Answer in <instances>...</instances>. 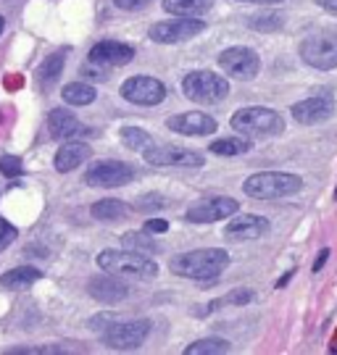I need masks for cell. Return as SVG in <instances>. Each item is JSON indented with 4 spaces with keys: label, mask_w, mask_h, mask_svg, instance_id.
<instances>
[{
    "label": "cell",
    "mask_w": 337,
    "mask_h": 355,
    "mask_svg": "<svg viewBox=\"0 0 337 355\" xmlns=\"http://www.w3.org/2000/svg\"><path fill=\"white\" fill-rule=\"evenodd\" d=\"M227 266H229V253L222 250V248L188 250V253H179L169 261V268L174 271L176 277H185V279L195 282L216 279Z\"/></svg>",
    "instance_id": "1"
},
{
    "label": "cell",
    "mask_w": 337,
    "mask_h": 355,
    "mask_svg": "<svg viewBox=\"0 0 337 355\" xmlns=\"http://www.w3.org/2000/svg\"><path fill=\"white\" fill-rule=\"evenodd\" d=\"M303 187V179L288 171H258L243 182V192L253 200H279L295 195Z\"/></svg>",
    "instance_id": "2"
},
{
    "label": "cell",
    "mask_w": 337,
    "mask_h": 355,
    "mask_svg": "<svg viewBox=\"0 0 337 355\" xmlns=\"http://www.w3.org/2000/svg\"><path fill=\"white\" fill-rule=\"evenodd\" d=\"M229 124L235 132L248 135V137H277L285 132V119L272 108H263V105L240 108L232 114Z\"/></svg>",
    "instance_id": "3"
},
{
    "label": "cell",
    "mask_w": 337,
    "mask_h": 355,
    "mask_svg": "<svg viewBox=\"0 0 337 355\" xmlns=\"http://www.w3.org/2000/svg\"><path fill=\"white\" fill-rule=\"evenodd\" d=\"M98 266L116 277H135V279H153L158 274V266L148 255L135 250H103L98 255Z\"/></svg>",
    "instance_id": "4"
},
{
    "label": "cell",
    "mask_w": 337,
    "mask_h": 355,
    "mask_svg": "<svg viewBox=\"0 0 337 355\" xmlns=\"http://www.w3.org/2000/svg\"><path fill=\"white\" fill-rule=\"evenodd\" d=\"M182 92L190 101L211 105V103H222L229 95V82L213 71H190L182 79Z\"/></svg>",
    "instance_id": "5"
},
{
    "label": "cell",
    "mask_w": 337,
    "mask_h": 355,
    "mask_svg": "<svg viewBox=\"0 0 337 355\" xmlns=\"http://www.w3.org/2000/svg\"><path fill=\"white\" fill-rule=\"evenodd\" d=\"M300 58L303 64L319 71H332L337 69V35L335 32H313L300 42Z\"/></svg>",
    "instance_id": "6"
},
{
    "label": "cell",
    "mask_w": 337,
    "mask_h": 355,
    "mask_svg": "<svg viewBox=\"0 0 337 355\" xmlns=\"http://www.w3.org/2000/svg\"><path fill=\"white\" fill-rule=\"evenodd\" d=\"M206 26L208 24L198 16H176L172 21H158L150 26L148 37L158 45H179V42H188V40L203 35Z\"/></svg>",
    "instance_id": "7"
},
{
    "label": "cell",
    "mask_w": 337,
    "mask_h": 355,
    "mask_svg": "<svg viewBox=\"0 0 337 355\" xmlns=\"http://www.w3.org/2000/svg\"><path fill=\"white\" fill-rule=\"evenodd\" d=\"M150 321L138 318V321H108L106 331L100 334L103 345H108L113 350H135L148 340Z\"/></svg>",
    "instance_id": "8"
},
{
    "label": "cell",
    "mask_w": 337,
    "mask_h": 355,
    "mask_svg": "<svg viewBox=\"0 0 337 355\" xmlns=\"http://www.w3.org/2000/svg\"><path fill=\"white\" fill-rule=\"evenodd\" d=\"M335 95L329 92V89H319L316 95L311 98H306V101L300 103H293V108H290V114L293 119L303 124V127H313V124H324L329 121L332 116H335Z\"/></svg>",
    "instance_id": "9"
},
{
    "label": "cell",
    "mask_w": 337,
    "mask_h": 355,
    "mask_svg": "<svg viewBox=\"0 0 337 355\" xmlns=\"http://www.w3.org/2000/svg\"><path fill=\"white\" fill-rule=\"evenodd\" d=\"M145 161L150 166H179V168H200L203 166V155L195 150H188V148H176V145H166V142H158L153 145L150 142L148 148L142 150Z\"/></svg>",
    "instance_id": "10"
},
{
    "label": "cell",
    "mask_w": 337,
    "mask_h": 355,
    "mask_svg": "<svg viewBox=\"0 0 337 355\" xmlns=\"http://www.w3.org/2000/svg\"><path fill=\"white\" fill-rule=\"evenodd\" d=\"M219 66L232 79L248 82V79L258 76V71H261V58H258V53L253 51V48L238 45V48H227L224 53H219Z\"/></svg>",
    "instance_id": "11"
},
{
    "label": "cell",
    "mask_w": 337,
    "mask_h": 355,
    "mask_svg": "<svg viewBox=\"0 0 337 355\" xmlns=\"http://www.w3.org/2000/svg\"><path fill=\"white\" fill-rule=\"evenodd\" d=\"M132 177H135V171L122 161H113V158L95 161L85 171V182L90 187H122V184H129Z\"/></svg>",
    "instance_id": "12"
},
{
    "label": "cell",
    "mask_w": 337,
    "mask_h": 355,
    "mask_svg": "<svg viewBox=\"0 0 337 355\" xmlns=\"http://www.w3.org/2000/svg\"><path fill=\"white\" fill-rule=\"evenodd\" d=\"M122 98L135 105H158L166 98V87L163 82H158L156 76H129L124 85H122Z\"/></svg>",
    "instance_id": "13"
},
{
    "label": "cell",
    "mask_w": 337,
    "mask_h": 355,
    "mask_svg": "<svg viewBox=\"0 0 337 355\" xmlns=\"http://www.w3.org/2000/svg\"><path fill=\"white\" fill-rule=\"evenodd\" d=\"M240 203L235 198H211V200H200L190 205L185 211V221L190 224H213V221H224L229 216L238 214Z\"/></svg>",
    "instance_id": "14"
},
{
    "label": "cell",
    "mask_w": 337,
    "mask_h": 355,
    "mask_svg": "<svg viewBox=\"0 0 337 355\" xmlns=\"http://www.w3.org/2000/svg\"><path fill=\"white\" fill-rule=\"evenodd\" d=\"M166 127L176 135H188V137H206L216 132V119H211L203 111H190V114H176L166 119Z\"/></svg>",
    "instance_id": "15"
},
{
    "label": "cell",
    "mask_w": 337,
    "mask_h": 355,
    "mask_svg": "<svg viewBox=\"0 0 337 355\" xmlns=\"http://www.w3.org/2000/svg\"><path fill=\"white\" fill-rule=\"evenodd\" d=\"M269 232V218L263 216H229V224L224 227V237L238 242H248V240H258Z\"/></svg>",
    "instance_id": "16"
},
{
    "label": "cell",
    "mask_w": 337,
    "mask_h": 355,
    "mask_svg": "<svg viewBox=\"0 0 337 355\" xmlns=\"http://www.w3.org/2000/svg\"><path fill=\"white\" fill-rule=\"evenodd\" d=\"M88 292H90V297H95L98 303L116 305L129 295V287H126L122 279H116V274H108V271H106L103 277H92V279L88 282Z\"/></svg>",
    "instance_id": "17"
},
{
    "label": "cell",
    "mask_w": 337,
    "mask_h": 355,
    "mask_svg": "<svg viewBox=\"0 0 337 355\" xmlns=\"http://www.w3.org/2000/svg\"><path fill=\"white\" fill-rule=\"evenodd\" d=\"M48 129L50 135H53V140H76V137L88 135V127L72 111H66V108H53L50 111Z\"/></svg>",
    "instance_id": "18"
},
{
    "label": "cell",
    "mask_w": 337,
    "mask_h": 355,
    "mask_svg": "<svg viewBox=\"0 0 337 355\" xmlns=\"http://www.w3.org/2000/svg\"><path fill=\"white\" fill-rule=\"evenodd\" d=\"M132 58H135V48L113 40H103L90 51V61L98 66H126Z\"/></svg>",
    "instance_id": "19"
},
{
    "label": "cell",
    "mask_w": 337,
    "mask_h": 355,
    "mask_svg": "<svg viewBox=\"0 0 337 355\" xmlns=\"http://www.w3.org/2000/svg\"><path fill=\"white\" fill-rule=\"evenodd\" d=\"M90 155H92V150H90L88 142L66 140L61 145V150L56 153L53 166H56V171H58V174H69V171H74L76 166H82L85 161H90Z\"/></svg>",
    "instance_id": "20"
},
{
    "label": "cell",
    "mask_w": 337,
    "mask_h": 355,
    "mask_svg": "<svg viewBox=\"0 0 337 355\" xmlns=\"http://www.w3.org/2000/svg\"><path fill=\"white\" fill-rule=\"evenodd\" d=\"M38 279H42V271L38 266H19L0 277V287H6V290H26Z\"/></svg>",
    "instance_id": "21"
},
{
    "label": "cell",
    "mask_w": 337,
    "mask_h": 355,
    "mask_svg": "<svg viewBox=\"0 0 337 355\" xmlns=\"http://www.w3.org/2000/svg\"><path fill=\"white\" fill-rule=\"evenodd\" d=\"M211 8L213 0H163V11L174 16H200Z\"/></svg>",
    "instance_id": "22"
},
{
    "label": "cell",
    "mask_w": 337,
    "mask_h": 355,
    "mask_svg": "<svg viewBox=\"0 0 337 355\" xmlns=\"http://www.w3.org/2000/svg\"><path fill=\"white\" fill-rule=\"evenodd\" d=\"M182 353L185 355H227V353H232V345L227 343V340H222V337H206V340H198V343L188 345Z\"/></svg>",
    "instance_id": "23"
},
{
    "label": "cell",
    "mask_w": 337,
    "mask_h": 355,
    "mask_svg": "<svg viewBox=\"0 0 337 355\" xmlns=\"http://www.w3.org/2000/svg\"><path fill=\"white\" fill-rule=\"evenodd\" d=\"M90 214L98 221H119V218L126 216V203L116 200V198H106V200H98V203L92 205Z\"/></svg>",
    "instance_id": "24"
},
{
    "label": "cell",
    "mask_w": 337,
    "mask_h": 355,
    "mask_svg": "<svg viewBox=\"0 0 337 355\" xmlns=\"http://www.w3.org/2000/svg\"><path fill=\"white\" fill-rule=\"evenodd\" d=\"M61 95L69 105H90V103L98 98L95 87H90L88 82H72V85L63 87Z\"/></svg>",
    "instance_id": "25"
},
{
    "label": "cell",
    "mask_w": 337,
    "mask_h": 355,
    "mask_svg": "<svg viewBox=\"0 0 337 355\" xmlns=\"http://www.w3.org/2000/svg\"><path fill=\"white\" fill-rule=\"evenodd\" d=\"M122 245H124L126 250H135V253H142V255L161 250L158 242L150 240V232H126L124 237H122Z\"/></svg>",
    "instance_id": "26"
},
{
    "label": "cell",
    "mask_w": 337,
    "mask_h": 355,
    "mask_svg": "<svg viewBox=\"0 0 337 355\" xmlns=\"http://www.w3.org/2000/svg\"><path fill=\"white\" fill-rule=\"evenodd\" d=\"M250 150H253V140H243V137H222L211 142V153L216 155H245Z\"/></svg>",
    "instance_id": "27"
},
{
    "label": "cell",
    "mask_w": 337,
    "mask_h": 355,
    "mask_svg": "<svg viewBox=\"0 0 337 355\" xmlns=\"http://www.w3.org/2000/svg\"><path fill=\"white\" fill-rule=\"evenodd\" d=\"M63 64H66V55H63V53L50 55L48 61L40 66V85H42V87L56 85V82H58V76H61V71H63Z\"/></svg>",
    "instance_id": "28"
},
{
    "label": "cell",
    "mask_w": 337,
    "mask_h": 355,
    "mask_svg": "<svg viewBox=\"0 0 337 355\" xmlns=\"http://www.w3.org/2000/svg\"><path fill=\"white\" fill-rule=\"evenodd\" d=\"M245 26H250L253 32H263V35H272V32H279L285 26V19L279 13H261V16H253V19H245Z\"/></svg>",
    "instance_id": "29"
},
{
    "label": "cell",
    "mask_w": 337,
    "mask_h": 355,
    "mask_svg": "<svg viewBox=\"0 0 337 355\" xmlns=\"http://www.w3.org/2000/svg\"><path fill=\"white\" fill-rule=\"evenodd\" d=\"M253 300V292L248 287H235L232 292H227L224 297H219V300H211V303L206 305V311H200V316L203 313H208V311H216V308H222V305H245Z\"/></svg>",
    "instance_id": "30"
},
{
    "label": "cell",
    "mask_w": 337,
    "mask_h": 355,
    "mask_svg": "<svg viewBox=\"0 0 337 355\" xmlns=\"http://www.w3.org/2000/svg\"><path fill=\"white\" fill-rule=\"evenodd\" d=\"M119 137H122V142H124V148H129V150H140V153L153 142V137L140 127H124L122 132H119Z\"/></svg>",
    "instance_id": "31"
},
{
    "label": "cell",
    "mask_w": 337,
    "mask_h": 355,
    "mask_svg": "<svg viewBox=\"0 0 337 355\" xmlns=\"http://www.w3.org/2000/svg\"><path fill=\"white\" fill-rule=\"evenodd\" d=\"M166 198L158 195V192H150V195H140L138 200H135V211L140 214H156V211H163L166 208Z\"/></svg>",
    "instance_id": "32"
},
{
    "label": "cell",
    "mask_w": 337,
    "mask_h": 355,
    "mask_svg": "<svg viewBox=\"0 0 337 355\" xmlns=\"http://www.w3.org/2000/svg\"><path fill=\"white\" fill-rule=\"evenodd\" d=\"M0 171H3L6 177H22V174H24V164H22V158H16V155H3V158H0Z\"/></svg>",
    "instance_id": "33"
},
{
    "label": "cell",
    "mask_w": 337,
    "mask_h": 355,
    "mask_svg": "<svg viewBox=\"0 0 337 355\" xmlns=\"http://www.w3.org/2000/svg\"><path fill=\"white\" fill-rule=\"evenodd\" d=\"M16 237H19L16 227H11L6 218H0V253H3V250H6V248H8V245L16 240Z\"/></svg>",
    "instance_id": "34"
},
{
    "label": "cell",
    "mask_w": 337,
    "mask_h": 355,
    "mask_svg": "<svg viewBox=\"0 0 337 355\" xmlns=\"http://www.w3.org/2000/svg\"><path fill=\"white\" fill-rule=\"evenodd\" d=\"M82 76H88V79H95V82H106L108 74H106V66H98L90 61L88 66H82Z\"/></svg>",
    "instance_id": "35"
},
{
    "label": "cell",
    "mask_w": 337,
    "mask_h": 355,
    "mask_svg": "<svg viewBox=\"0 0 337 355\" xmlns=\"http://www.w3.org/2000/svg\"><path fill=\"white\" fill-rule=\"evenodd\" d=\"M145 232H150V234H163V232H169V221L166 218H148L145 221Z\"/></svg>",
    "instance_id": "36"
},
{
    "label": "cell",
    "mask_w": 337,
    "mask_h": 355,
    "mask_svg": "<svg viewBox=\"0 0 337 355\" xmlns=\"http://www.w3.org/2000/svg\"><path fill=\"white\" fill-rule=\"evenodd\" d=\"M116 3V8H122V11H140V8H145L150 0H113Z\"/></svg>",
    "instance_id": "37"
},
{
    "label": "cell",
    "mask_w": 337,
    "mask_h": 355,
    "mask_svg": "<svg viewBox=\"0 0 337 355\" xmlns=\"http://www.w3.org/2000/svg\"><path fill=\"white\" fill-rule=\"evenodd\" d=\"M327 258H329V248H322V250H319V255H316V261H313V266H311L313 274H319V271L324 268Z\"/></svg>",
    "instance_id": "38"
},
{
    "label": "cell",
    "mask_w": 337,
    "mask_h": 355,
    "mask_svg": "<svg viewBox=\"0 0 337 355\" xmlns=\"http://www.w3.org/2000/svg\"><path fill=\"white\" fill-rule=\"evenodd\" d=\"M316 6H322L327 11H337V0H316Z\"/></svg>",
    "instance_id": "39"
},
{
    "label": "cell",
    "mask_w": 337,
    "mask_h": 355,
    "mask_svg": "<svg viewBox=\"0 0 337 355\" xmlns=\"http://www.w3.org/2000/svg\"><path fill=\"white\" fill-rule=\"evenodd\" d=\"M293 277H295V268H290L288 274H282V277H279V282H277V287H285V284H288Z\"/></svg>",
    "instance_id": "40"
},
{
    "label": "cell",
    "mask_w": 337,
    "mask_h": 355,
    "mask_svg": "<svg viewBox=\"0 0 337 355\" xmlns=\"http://www.w3.org/2000/svg\"><path fill=\"white\" fill-rule=\"evenodd\" d=\"M238 3H261V6H277V3H285V0H238Z\"/></svg>",
    "instance_id": "41"
},
{
    "label": "cell",
    "mask_w": 337,
    "mask_h": 355,
    "mask_svg": "<svg viewBox=\"0 0 337 355\" xmlns=\"http://www.w3.org/2000/svg\"><path fill=\"white\" fill-rule=\"evenodd\" d=\"M3 26H6V21H3V16H0V35H3Z\"/></svg>",
    "instance_id": "42"
},
{
    "label": "cell",
    "mask_w": 337,
    "mask_h": 355,
    "mask_svg": "<svg viewBox=\"0 0 337 355\" xmlns=\"http://www.w3.org/2000/svg\"><path fill=\"white\" fill-rule=\"evenodd\" d=\"M335 200H337V190H335Z\"/></svg>",
    "instance_id": "43"
}]
</instances>
